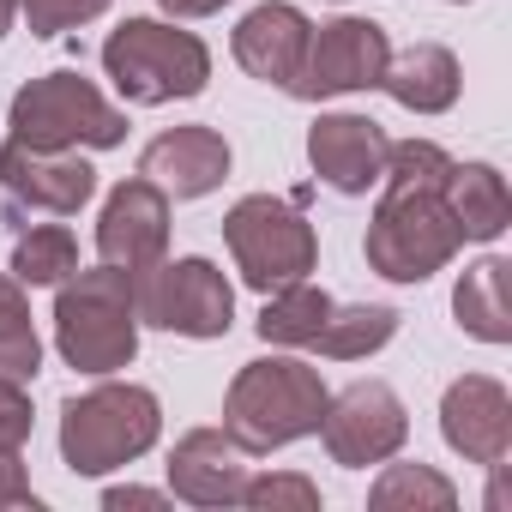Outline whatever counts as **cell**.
Segmentation results:
<instances>
[{
	"instance_id": "obj_13",
	"label": "cell",
	"mask_w": 512,
	"mask_h": 512,
	"mask_svg": "<svg viewBox=\"0 0 512 512\" xmlns=\"http://www.w3.org/2000/svg\"><path fill=\"white\" fill-rule=\"evenodd\" d=\"M440 434L464 464H500L512 452V392L494 374H464L440 398Z\"/></svg>"
},
{
	"instance_id": "obj_35",
	"label": "cell",
	"mask_w": 512,
	"mask_h": 512,
	"mask_svg": "<svg viewBox=\"0 0 512 512\" xmlns=\"http://www.w3.org/2000/svg\"><path fill=\"white\" fill-rule=\"evenodd\" d=\"M452 7H464V0H452Z\"/></svg>"
},
{
	"instance_id": "obj_11",
	"label": "cell",
	"mask_w": 512,
	"mask_h": 512,
	"mask_svg": "<svg viewBox=\"0 0 512 512\" xmlns=\"http://www.w3.org/2000/svg\"><path fill=\"white\" fill-rule=\"evenodd\" d=\"M386 61H392V43L374 19H332V25L308 31V55H302V73H296L290 97L326 103V97L374 91Z\"/></svg>"
},
{
	"instance_id": "obj_3",
	"label": "cell",
	"mask_w": 512,
	"mask_h": 512,
	"mask_svg": "<svg viewBox=\"0 0 512 512\" xmlns=\"http://www.w3.org/2000/svg\"><path fill=\"white\" fill-rule=\"evenodd\" d=\"M163 434V410L157 392L133 386V380H109L91 392H73L61 404V458L73 476H109L133 458H145Z\"/></svg>"
},
{
	"instance_id": "obj_25",
	"label": "cell",
	"mask_w": 512,
	"mask_h": 512,
	"mask_svg": "<svg viewBox=\"0 0 512 512\" xmlns=\"http://www.w3.org/2000/svg\"><path fill=\"white\" fill-rule=\"evenodd\" d=\"M446 169H452V157H446L434 139H392V145H386L380 187H440Z\"/></svg>"
},
{
	"instance_id": "obj_19",
	"label": "cell",
	"mask_w": 512,
	"mask_h": 512,
	"mask_svg": "<svg viewBox=\"0 0 512 512\" xmlns=\"http://www.w3.org/2000/svg\"><path fill=\"white\" fill-rule=\"evenodd\" d=\"M440 199H446L464 241H500L512 223V193H506V175L494 163H452L440 181Z\"/></svg>"
},
{
	"instance_id": "obj_7",
	"label": "cell",
	"mask_w": 512,
	"mask_h": 512,
	"mask_svg": "<svg viewBox=\"0 0 512 512\" xmlns=\"http://www.w3.org/2000/svg\"><path fill=\"white\" fill-rule=\"evenodd\" d=\"M13 139L37 151H115L127 139V115L85 73H43L13 97Z\"/></svg>"
},
{
	"instance_id": "obj_29",
	"label": "cell",
	"mask_w": 512,
	"mask_h": 512,
	"mask_svg": "<svg viewBox=\"0 0 512 512\" xmlns=\"http://www.w3.org/2000/svg\"><path fill=\"white\" fill-rule=\"evenodd\" d=\"M31 440V398L25 386H0V452H25Z\"/></svg>"
},
{
	"instance_id": "obj_2",
	"label": "cell",
	"mask_w": 512,
	"mask_h": 512,
	"mask_svg": "<svg viewBox=\"0 0 512 512\" xmlns=\"http://www.w3.org/2000/svg\"><path fill=\"white\" fill-rule=\"evenodd\" d=\"M55 350L79 374H121L139 356V308H133V272L97 266L55 284Z\"/></svg>"
},
{
	"instance_id": "obj_21",
	"label": "cell",
	"mask_w": 512,
	"mask_h": 512,
	"mask_svg": "<svg viewBox=\"0 0 512 512\" xmlns=\"http://www.w3.org/2000/svg\"><path fill=\"white\" fill-rule=\"evenodd\" d=\"M326 314H332V296H326L320 284L296 278V284H284V290H272V296H266V308H260V320H253V326H260V338H266V344L302 350V344H314V338H320Z\"/></svg>"
},
{
	"instance_id": "obj_34",
	"label": "cell",
	"mask_w": 512,
	"mask_h": 512,
	"mask_svg": "<svg viewBox=\"0 0 512 512\" xmlns=\"http://www.w3.org/2000/svg\"><path fill=\"white\" fill-rule=\"evenodd\" d=\"M13 19H19V0H0V37L13 31Z\"/></svg>"
},
{
	"instance_id": "obj_30",
	"label": "cell",
	"mask_w": 512,
	"mask_h": 512,
	"mask_svg": "<svg viewBox=\"0 0 512 512\" xmlns=\"http://www.w3.org/2000/svg\"><path fill=\"white\" fill-rule=\"evenodd\" d=\"M13 506H43L31 476H25V458L19 452H0V512H13Z\"/></svg>"
},
{
	"instance_id": "obj_32",
	"label": "cell",
	"mask_w": 512,
	"mask_h": 512,
	"mask_svg": "<svg viewBox=\"0 0 512 512\" xmlns=\"http://www.w3.org/2000/svg\"><path fill=\"white\" fill-rule=\"evenodd\" d=\"M157 7H163L169 19H211V13L229 7V0H157Z\"/></svg>"
},
{
	"instance_id": "obj_14",
	"label": "cell",
	"mask_w": 512,
	"mask_h": 512,
	"mask_svg": "<svg viewBox=\"0 0 512 512\" xmlns=\"http://www.w3.org/2000/svg\"><path fill=\"white\" fill-rule=\"evenodd\" d=\"M386 127L374 115H320L308 127V163L314 175L332 187V193H368L380 187V169H386Z\"/></svg>"
},
{
	"instance_id": "obj_31",
	"label": "cell",
	"mask_w": 512,
	"mask_h": 512,
	"mask_svg": "<svg viewBox=\"0 0 512 512\" xmlns=\"http://www.w3.org/2000/svg\"><path fill=\"white\" fill-rule=\"evenodd\" d=\"M13 332H31V302L13 272H0V338H13Z\"/></svg>"
},
{
	"instance_id": "obj_22",
	"label": "cell",
	"mask_w": 512,
	"mask_h": 512,
	"mask_svg": "<svg viewBox=\"0 0 512 512\" xmlns=\"http://www.w3.org/2000/svg\"><path fill=\"white\" fill-rule=\"evenodd\" d=\"M392 332H398V314H392L386 302H350V308L332 302V314H326V326H320L314 344H320L332 362H362V356L386 350Z\"/></svg>"
},
{
	"instance_id": "obj_27",
	"label": "cell",
	"mask_w": 512,
	"mask_h": 512,
	"mask_svg": "<svg viewBox=\"0 0 512 512\" xmlns=\"http://www.w3.org/2000/svg\"><path fill=\"white\" fill-rule=\"evenodd\" d=\"M19 13L31 25V37H67L91 19L109 13V0H19Z\"/></svg>"
},
{
	"instance_id": "obj_9",
	"label": "cell",
	"mask_w": 512,
	"mask_h": 512,
	"mask_svg": "<svg viewBox=\"0 0 512 512\" xmlns=\"http://www.w3.org/2000/svg\"><path fill=\"white\" fill-rule=\"evenodd\" d=\"M314 434L326 440L332 464L368 470V464H386V458L404 452L410 416H404V398H398L386 380H356V386H344L338 398H326Z\"/></svg>"
},
{
	"instance_id": "obj_23",
	"label": "cell",
	"mask_w": 512,
	"mask_h": 512,
	"mask_svg": "<svg viewBox=\"0 0 512 512\" xmlns=\"http://www.w3.org/2000/svg\"><path fill=\"white\" fill-rule=\"evenodd\" d=\"M79 272V241L67 223H31L19 229L13 241V278L25 290H49V284H67Z\"/></svg>"
},
{
	"instance_id": "obj_33",
	"label": "cell",
	"mask_w": 512,
	"mask_h": 512,
	"mask_svg": "<svg viewBox=\"0 0 512 512\" xmlns=\"http://www.w3.org/2000/svg\"><path fill=\"white\" fill-rule=\"evenodd\" d=\"M103 506H115V512H121V506H163V494H157V488H109Z\"/></svg>"
},
{
	"instance_id": "obj_6",
	"label": "cell",
	"mask_w": 512,
	"mask_h": 512,
	"mask_svg": "<svg viewBox=\"0 0 512 512\" xmlns=\"http://www.w3.org/2000/svg\"><path fill=\"white\" fill-rule=\"evenodd\" d=\"M223 247H229L241 284L260 290V296H272V290H284V284H296L320 266L314 223L290 199H272V193H247V199L229 205Z\"/></svg>"
},
{
	"instance_id": "obj_15",
	"label": "cell",
	"mask_w": 512,
	"mask_h": 512,
	"mask_svg": "<svg viewBox=\"0 0 512 512\" xmlns=\"http://www.w3.org/2000/svg\"><path fill=\"white\" fill-rule=\"evenodd\" d=\"M247 476H253V464L229 440V428H193L169 452V488H175V500L205 506V512L211 506H241Z\"/></svg>"
},
{
	"instance_id": "obj_10",
	"label": "cell",
	"mask_w": 512,
	"mask_h": 512,
	"mask_svg": "<svg viewBox=\"0 0 512 512\" xmlns=\"http://www.w3.org/2000/svg\"><path fill=\"white\" fill-rule=\"evenodd\" d=\"M0 193H7V223L25 229V217H73L97 193V169L79 151H37L7 139L0 145Z\"/></svg>"
},
{
	"instance_id": "obj_18",
	"label": "cell",
	"mask_w": 512,
	"mask_h": 512,
	"mask_svg": "<svg viewBox=\"0 0 512 512\" xmlns=\"http://www.w3.org/2000/svg\"><path fill=\"white\" fill-rule=\"evenodd\" d=\"M458 85H464L458 55L440 49V43H410V49L392 55L386 73H380V91H386L398 109H410V115H446V109L458 103Z\"/></svg>"
},
{
	"instance_id": "obj_16",
	"label": "cell",
	"mask_w": 512,
	"mask_h": 512,
	"mask_svg": "<svg viewBox=\"0 0 512 512\" xmlns=\"http://www.w3.org/2000/svg\"><path fill=\"white\" fill-rule=\"evenodd\" d=\"M139 175L157 181L169 199H205L229 175V139L217 127H169L139 151Z\"/></svg>"
},
{
	"instance_id": "obj_20",
	"label": "cell",
	"mask_w": 512,
	"mask_h": 512,
	"mask_svg": "<svg viewBox=\"0 0 512 512\" xmlns=\"http://www.w3.org/2000/svg\"><path fill=\"white\" fill-rule=\"evenodd\" d=\"M452 320L476 344H512V266L500 253L464 266L452 284Z\"/></svg>"
},
{
	"instance_id": "obj_24",
	"label": "cell",
	"mask_w": 512,
	"mask_h": 512,
	"mask_svg": "<svg viewBox=\"0 0 512 512\" xmlns=\"http://www.w3.org/2000/svg\"><path fill=\"white\" fill-rule=\"evenodd\" d=\"M374 512H452L458 488L434 470V464H386L368 488Z\"/></svg>"
},
{
	"instance_id": "obj_12",
	"label": "cell",
	"mask_w": 512,
	"mask_h": 512,
	"mask_svg": "<svg viewBox=\"0 0 512 512\" xmlns=\"http://www.w3.org/2000/svg\"><path fill=\"white\" fill-rule=\"evenodd\" d=\"M169 247V193L145 175L121 181L109 199H103V217H97V253L103 266H121V272H145L163 260Z\"/></svg>"
},
{
	"instance_id": "obj_4",
	"label": "cell",
	"mask_w": 512,
	"mask_h": 512,
	"mask_svg": "<svg viewBox=\"0 0 512 512\" xmlns=\"http://www.w3.org/2000/svg\"><path fill=\"white\" fill-rule=\"evenodd\" d=\"M103 73L115 91L139 109H163L175 97H199L211 79V49L193 31H175L163 19H121L103 43Z\"/></svg>"
},
{
	"instance_id": "obj_8",
	"label": "cell",
	"mask_w": 512,
	"mask_h": 512,
	"mask_svg": "<svg viewBox=\"0 0 512 512\" xmlns=\"http://www.w3.org/2000/svg\"><path fill=\"white\" fill-rule=\"evenodd\" d=\"M133 308H139V326H157L175 338H229L235 326V290L199 253L133 272Z\"/></svg>"
},
{
	"instance_id": "obj_17",
	"label": "cell",
	"mask_w": 512,
	"mask_h": 512,
	"mask_svg": "<svg viewBox=\"0 0 512 512\" xmlns=\"http://www.w3.org/2000/svg\"><path fill=\"white\" fill-rule=\"evenodd\" d=\"M308 31L314 25L302 19V7H290V0H266V7H253L235 25L229 49H235V61H241L247 79L290 91L296 73H302V55H308Z\"/></svg>"
},
{
	"instance_id": "obj_26",
	"label": "cell",
	"mask_w": 512,
	"mask_h": 512,
	"mask_svg": "<svg viewBox=\"0 0 512 512\" xmlns=\"http://www.w3.org/2000/svg\"><path fill=\"white\" fill-rule=\"evenodd\" d=\"M241 506H253V512H320V488L296 470H266V476H247Z\"/></svg>"
},
{
	"instance_id": "obj_1",
	"label": "cell",
	"mask_w": 512,
	"mask_h": 512,
	"mask_svg": "<svg viewBox=\"0 0 512 512\" xmlns=\"http://www.w3.org/2000/svg\"><path fill=\"white\" fill-rule=\"evenodd\" d=\"M326 380L320 368L296 362V356H260V362H241V374L223 392V428L229 440L253 458V452H278L296 446L302 434L320 428L326 410Z\"/></svg>"
},
{
	"instance_id": "obj_5",
	"label": "cell",
	"mask_w": 512,
	"mask_h": 512,
	"mask_svg": "<svg viewBox=\"0 0 512 512\" xmlns=\"http://www.w3.org/2000/svg\"><path fill=\"white\" fill-rule=\"evenodd\" d=\"M464 247L440 187H380V205L368 217V266L392 284H428L434 272L452 266V253Z\"/></svg>"
},
{
	"instance_id": "obj_28",
	"label": "cell",
	"mask_w": 512,
	"mask_h": 512,
	"mask_svg": "<svg viewBox=\"0 0 512 512\" xmlns=\"http://www.w3.org/2000/svg\"><path fill=\"white\" fill-rule=\"evenodd\" d=\"M37 368H43L37 326H31V332H13V338H0V386H31Z\"/></svg>"
}]
</instances>
